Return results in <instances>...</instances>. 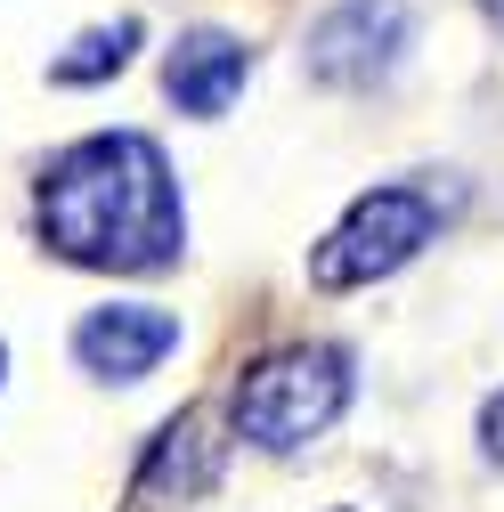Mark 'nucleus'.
I'll list each match as a JSON object with an SVG mask.
<instances>
[{
  "label": "nucleus",
  "instance_id": "obj_6",
  "mask_svg": "<svg viewBox=\"0 0 504 512\" xmlns=\"http://www.w3.org/2000/svg\"><path fill=\"white\" fill-rule=\"evenodd\" d=\"M244 74H252V49L236 41V33H187L171 57H163V90H171V106L179 114H228V98L244 90Z\"/></svg>",
  "mask_w": 504,
  "mask_h": 512
},
{
  "label": "nucleus",
  "instance_id": "obj_2",
  "mask_svg": "<svg viewBox=\"0 0 504 512\" xmlns=\"http://www.w3.org/2000/svg\"><path fill=\"white\" fill-rule=\"evenodd\" d=\"M342 399H350V358L334 342H293L236 382V431L269 456H285V447L318 439L342 415Z\"/></svg>",
  "mask_w": 504,
  "mask_h": 512
},
{
  "label": "nucleus",
  "instance_id": "obj_8",
  "mask_svg": "<svg viewBox=\"0 0 504 512\" xmlns=\"http://www.w3.org/2000/svg\"><path fill=\"white\" fill-rule=\"evenodd\" d=\"M131 49H139V25L131 17H122V25H98V33H82L66 57H57V66H49V82H106V74H122V66H131Z\"/></svg>",
  "mask_w": 504,
  "mask_h": 512
},
{
  "label": "nucleus",
  "instance_id": "obj_10",
  "mask_svg": "<svg viewBox=\"0 0 504 512\" xmlns=\"http://www.w3.org/2000/svg\"><path fill=\"white\" fill-rule=\"evenodd\" d=\"M480 9H488V17H496V25H504V0H480Z\"/></svg>",
  "mask_w": 504,
  "mask_h": 512
},
{
  "label": "nucleus",
  "instance_id": "obj_4",
  "mask_svg": "<svg viewBox=\"0 0 504 512\" xmlns=\"http://www.w3.org/2000/svg\"><path fill=\"white\" fill-rule=\"evenodd\" d=\"M407 49V0H334V9L309 25V74L318 82H383Z\"/></svg>",
  "mask_w": 504,
  "mask_h": 512
},
{
  "label": "nucleus",
  "instance_id": "obj_7",
  "mask_svg": "<svg viewBox=\"0 0 504 512\" xmlns=\"http://www.w3.org/2000/svg\"><path fill=\"white\" fill-rule=\"evenodd\" d=\"M204 480H212V447H204V431L187 423V415L163 423V439H155V456H147V480H139V488L155 496V488H204Z\"/></svg>",
  "mask_w": 504,
  "mask_h": 512
},
{
  "label": "nucleus",
  "instance_id": "obj_1",
  "mask_svg": "<svg viewBox=\"0 0 504 512\" xmlns=\"http://www.w3.org/2000/svg\"><path fill=\"white\" fill-rule=\"evenodd\" d=\"M41 244L82 269H163L179 261V187L147 131H98L41 171Z\"/></svg>",
  "mask_w": 504,
  "mask_h": 512
},
{
  "label": "nucleus",
  "instance_id": "obj_3",
  "mask_svg": "<svg viewBox=\"0 0 504 512\" xmlns=\"http://www.w3.org/2000/svg\"><path fill=\"white\" fill-rule=\"evenodd\" d=\"M431 228H439V204L423 196V187H374V196H358V204L326 228V244L309 252V277H318L326 293L374 285V277L407 269L415 252L431 244Z\"/></svg>",
  "mask_w": 504,
  "mask_h": 512
},
{
  "label": "nucleus",
  "instance_id": "obj_9",
  "mask_svg": "<svg viewBox=\"0 0 504 512\" xmlns=\"http://www.w3.org/2000/svg\"><path fill=\"white\" fill-rule=\"evenodd\" d=\"M480 439H488V456L504 464V391H496V399L480 407Z\"/></svg>",
  "mask_w": 504,
  "mask_h": 512
},
{
  "label": "nucleus",
  "instance_id": "obj_5",
  "mask_svg": "<svg viewBox=\"0 0 504 512\" xmlns=\"http://www.w3.org/2000/svg\"><path fill=\"white\" fill-rule=\"evenodd\" d=\"M179 350V317L171 309H147V301H114V309H90L74 326V358L106 382H139L155 374L163 358Z\"/></svg>",
  "mask_w": 504,
  "mask_h": 512
}]
</instances>
